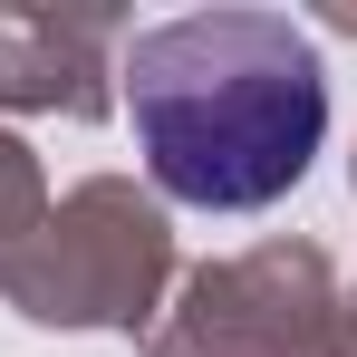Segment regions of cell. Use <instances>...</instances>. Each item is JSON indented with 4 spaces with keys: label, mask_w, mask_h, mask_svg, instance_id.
Returning a JSON list of instances; mask_svg holds the SVG:
<instances>
[{
    "label": "cell",
    "mask_w": 357,
    "mask_h": 357,
    "mask_svg": "<svg viewBox=\"0 0 357 357\" xmlns=\"http://www.w3.org/2000/svg\"><path fill=\"white\" fill-rule=\"evenodd\" d=\"M126 116L174 203L261 213L328 135V68L290 10H183L126 49Z\"/></svg>",
    "instance_id": "obj_1"
}]
</instances>
